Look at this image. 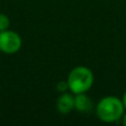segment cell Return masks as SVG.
<instances>
[{"label":"cell","instance_id":"7a4b0ae2","mask_svg":"<svg viewBox=\"0 0 126 126\" xmlns=\"http://www.w3.org/2000/svg\"><path fill=\"white\" fill-rule=\"evenodd\" d=\"M66 81L73 94L86 93L94 83V75L89 67L76 66L69 73Z\"/></svg>","mask_w":126,"mask_h":126},{"label":"cell","instance_id":"52a82bcc","mask_svg":"<svg viewBox=\"0 0 126 126\" xmlns=\"http://www.w3.org/2000/svg\"><path fill=\"white\" fill-rule=\"evenodd\" d=\"M57 90L60 93H64L69 90V84H67V81H60L57 84Z\"/></svg>","mask_w":126,"mask_h":126},{"label":"cell","instance_id":"277c9868","mask_svg":"<svg viewBox=\"0 0 126 126\" xmlns=\"http://www.w3.org/2000/svg\"><path fill=\"white\" fill-rule=\"evenodd\" d=\"M57 109L61 114H69L74 110V96L70 93H62L57 102Z\"/></svg>","mask_w":126,"mask_h":126},{"label":"cell","instance_id":"ba28073f","mask_svg":"<svg viewBox=\"0 0 126 126\" xmlns=\"http://www.w3.org/2000/svg\"><path fill=\"white\" fill-rule=\"evenodd\" d=\"M122 101H123V104H124V107H125V110H126V92L124 93V95H123Z\"/></svg>","mask_w":126,"mask_h":126},{"label":"cell","instance_id":"8992f818","mask_svg":"<svg viewBox=\"0 0 126 126\" xmlns=\"http://www.w3.org/2000/svg\"><path fill=\"white\" fill-rule=\"evenodd\" d=\"M10 26V20H9L8 16L4 13H0V31L7 30Z\"/></svg>","mask_w":126,"mask_h":126},{"label":"cell","instance_id":"6da1fadb","mask_svg":"<svg viewBox=\"0 0 126 126\" xmlns=\"http://www.w3.org/2000/svg\"><path fill=\"white\" fill-rule=\"evenodd\" d=\"M123 101L116 96H105L96 106V115L105 123H114L124 115Z\"/></svg>","mask_w":126,"mask_h":126},{"label":"cell","instance_id":"3957f363","mask_svg":"<svg viewBox=\"0 0 126 126\" xmlns=\"http://www.w3.org/2000/svg\"><path fill=\"white\" fill-rule=\"evenodd\" d=\"M22 40L17 32L11 30L0 31V51L6 54L17 53L21 49Z\"/></svg>","mask_w":126,"mask_h":126},{"label":"cell","instance_id":"9c48e42d","mask_svg":"<svg viewBox=\"0 0 126 126\" xmlns=\"http://www.w3.org/2000/svg\"><path fill=\"white\" fill-rule=\"evenodd\" d=\"M123 124L126 126V114L125 115H123Z\"/></svg>","mask_w":126,"mask_h":126},{"label":"cell","instance_id":"5b68a950","mask_svg":"<svg viewBox=\"0 0 126 126\" xmlns=\"http://www.w3.org/2000/svg\"><path fill=\"white\" fill-rule=\"evenodd\" d=\"M92 107H93V103L86 94H75V96H74V109L76 111L81 112V113H87L92 110Z\"/></svg>","mask_w":126,"mask_h":126}]
</instances>
